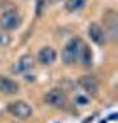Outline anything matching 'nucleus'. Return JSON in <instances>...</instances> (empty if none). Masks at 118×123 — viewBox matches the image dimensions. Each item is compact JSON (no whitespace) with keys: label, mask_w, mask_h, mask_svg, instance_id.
<instances>
[{"label":"nucleus","mask_w":118,"mask_h":123,"mask_svg":"<svg viewBox=\"0 0 118 123\" xmlns=\"http://www.w3.org/2000/svg\"><path fill=\"white\" fill-rule=\"evenodd\" d=\"M81 39L72 37L65 42L64 49H62V62L65 65H74L78 62V56H79V49H81Z\"/></svg>","instance_id":"nucleus-1"},{"label":"nucleus","mask_w":118,"mask_h":123,"mask_svg":"<svg viewBox=\"0 0 118 123\" xmlns=\"http://www.w3.org/2000/svg\"><path fill=\"white\" fill-rule=\"evenodd\" d=\"M21 25V16L18 11H4L0 14V28L2 32H11Z\"/></svg>","instance_id":"nucleus-2"},{"label":"nucleus","mask_w":118,"mask_h":123,"mask_svg":"<svg viewBox=\"0 0 118 123\" xmlns=\"http://www.w3.org/2000/svg\"><path fill=\"white\" fill-rule=\"evenodd\" d=\"M7 111L18 120H26V118H30L32 113H33L32 105L28 102H25V100H14V102H11L7 105Z\"/></svg>","instance_id":"nucleus-3"},{"label":"nucleus","mask_w":118,"mask_h":123,"mask_svg":"<svg viewBox=\"0 0 118 123\" xmlns=\"http://www.w3.org/2000/svg\"><path fill=\"white\" fill-rule=\"evenodd\" d=\"M44 102L48 105H51V107H64L65 102H67V95L64 90H60V88H53V90H49L46 95H44Z\"/></svg>","instance_id":"nucleus-4"},{"label":"nucleus","mask_w":118,"mask_h":123,"mask_svg":"<svg viewBox=\"0 0 118 123\" xmlns=\"http://www.w3.org/2000/svg\"><path fill=\"white\" fill-rule=\"evenodd\" d=\"M33 69V56L32 55H23L13 63V72L14 74H26Z\"/></svg>","instance_id":"nucleus-5"},{"label":"nucleus","mask_w":118,"mask_h":123,"mask_svg":"<svg viewBox=\"0 0 118 123\" xmlns=\"http://www.w3.org/2000/svg\"><path fill=\"white\" fill-rule=\"evenodd\" d=\"M78 85H79V88H81L85 93H88V95H97L99 81L95 79L93 76H83V77H79Z\"/></svg>","instance_id":"nucleus-6"},{"label":"nucleus","mask_w":118,"mask_h":123,"mask_svg":"<svg viewBox=\"0 0 118 123\" xmlns=\"http://www.w3.org/2000/svg\"><path fill=\"white\" fill-rule=\"evenodd\" d=\"M55 60H57V51L51 48V46H44L39 49L37 53V62L42 65H51L55 63Z\"/></svg>","instance_id":"nucleus-7"},{"label":"nucleus","mask_w":118,"mask_h":123,"mask_svg":"<svg viewBox=\"0 0 118 123\" xmlns=\"http://www.w3.org/2000/svg\"><path fill=\"white\" fill-rule=\"evenodd\" d=\"M104 21L108 23V26L102 28L104 33H106V37L109 35V37L115 41V39H116V33H118V30H116V14H115V11H108V12L104 14Z\"/></svg>","instance_id":"nucleus-8"},{"label":"nucleus","mask_w":118,"mask_h":123,"mask_svg":"<svg viewBox=\"0 0 118 123\" xmlns=\"http://www.w3.org/2000/svg\"><path fill=\"white\" fill-rule=\"evenodd\" d=\"M88 35H90V39H92L95 44H99V46H102V44L108 41V37H106L102 26L97 25V23H90L88 25Z\"/></svg>","instance_id":"nucleus-9"},{"label":"nucleus","mask_w":118,"mask_h":123,"mask_svg":"<svg viewBox=\"0 0 118 123\" xmlns=\"http://www.w3.org/2000/svg\"><path fill=\"white\" fill-rule=\"evenodd\" d=\"M18 92H20V85L14 79L5 77V76H0V93H4V95H14Z\"/></svg>","instance_id":"nucleus-10"},{"label":"nucleus","mask_w":118,"mask_h":123,"mask_svg":"<svg viewBox=\"0 0 118 123\" xmlns=\"http://www.w3.org/2000/svg\"><path fill=\"white\" fill-rule=\"evenodd\" d=\"M78 62H81L83 67H92V63H93V55H92V49H90L86 44H81Z\"/></svg>","instance_id":"nucleus-11"},{"label":"nucleus","mask_w":118,"mask_h":123,"mask_svg":"<svg viewBox=\"0 0 118 123\" xmlns=\"http://www.w3.org/2000/svg\"><path fill=\"white\" fill-rule=\"evenodd\" d=\"M85 5H86V0H67L65 11L67 12H76V11H81Z\"/></svg>","instance_id":"nucleus-12"},{"label":"nucleus","mask_w":118,"mask_h":123,"mask_svg":"<svg viewBox=\"0 0 118 123\" xmlns=\"http://www.w3.org/2000/svg\"><path fill=\"white\" fill-rule=\"evenodd\" d=\"M9 42H11V37H9V33H5V32H0V48H5V46H9Z\"/></svg>","instance_id":"nucleus-13"},{"label":"nucleus","mask_w":118,"mask_h":123,"mask_svg":"<svg viewBox=\"0 0 118 123\" xmlns=\"http://www.w3.org/2000/svg\"><path fill=\"white\" fill-rule=\"evenodd\" d=\"M76 102H78V105H86V104H88V98H86V97H81V95H78V97H76Z\"/></svg>","instance_id":"nucleus-14"},{"label":"nucleus","mask_w":118,"mask_h":123,"mask_svg":"<svg viewBox=\"0 0 118 123\" xmlns=\"http://www.w3.org/2000/svg\"><path fill=\"white\" fill-rule=\"evenodd\" d=\"M53 2H60V0H53Z\"/></svg>","instance_id":"nucleus-15"}]
</instances>
